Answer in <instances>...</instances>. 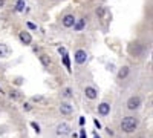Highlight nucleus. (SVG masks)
I'll return each mask as SVG.
<instances>
[{"mask_svg": "<svg viewBox=\"0 0 153 138\" xmlns=\"http://www.w3.org/2000/svg\"><path fill=\"white\" fill-rule=\"evenodd\" d=\"M71 132V126L68 123H61L57 126V135H69Z\"/></svg>", "mask_w": 153, "mask_h": 138, "instance_id": "6", "label": "nucleus"}, {"mask_svg": "<svg viewBox=\"0 0 153 138\" xmlns=\"http://www.w3.org/2000/svg\"><path fill=\"white\" fill-rule=\"evenodd\" d=\"M63 63H65V66H66L68 72H72V69H71V61H69V55H68V54L63 55Z\"/></svg>", "mask_w": 153, "mask_h": 138, "instance_id": "14", "label": "nucleus"}, {"mask_svg": "<svg viewBox=\"0 0 153 138\" xmlns=\"http://www.w3.org/2000/svg\"><path fill=\"white\" fill-rule=\"evenodd\" d=\"M94 124H95V126H97L98 129H101V123H100L98 120H94Z\"/></svg>", "mask_w": 153, "mask_h": 138, "instance_id": "24", "label": "nucleus"}, {"mask_svg": "<svg viewBox=\"0 0 153 138\" xmlns=\"http://www.w3.org/2000/svg\"><path fill=\"white\" fill-rule=\"evenodd\" d=\"M19 39H20V42L23 45H31L32 43V37H31V34L28 31H20L19 32Z\"/></svg>", "mask_w": 153, "mask_h": 138, "instance_id": "4", "label": "nucleus"}, {"mask_svg": "<svg viewBox=\"0 0 153 138\" xmlns=\"http://www.w3.org/2000/svg\"><path fill=\"white\" fill-rule=\"evenodd\" d=\"M136 128H138V120H136L135 117H126V118H123V121H121V129H123L124 132L130 134V132H133Z\"/></svg>", "mask_w": 153, "mask_h": 138, "instance_id": "1", "label": "nucleus"}, {"mask_svg": "<svg viewBox=\"0 0 153 138\" xmlns=\"http://www.w3.org/2000/svg\"><path fill=\"white\" fill-rule=\"evenodd\" d=\"M106 132H107V135H113V131H112L110 128H107V129H106Z\"/></svg>", "mask_w": 153, "mask_h": 138, "instance_id": "26", "label": "nucleus"}, {"mask_svg": "<svg viewBox=\"0 0 153 138\" xmlns=\"http://www.w3.org/2000/svg\"><path fill=\"white\" fill-rule=\"evenodd\" d=\"M63 97H66V98H71V97H72L71 87H66V89H63Z\"/></svg>", "mask_w": 153, "mask_h": 138, "instance_id": "18", "label": "nucleus"}, {"mask_svg": "<svg viewBox=\"0 0 153 138\" xmlns=\"http://www.w3.org/2000/svg\"><path fill=\"white\" fill-rule=\"evenodd\" d=\"M3 5H5V0H0V8H3Z\"/></svg>", "mask_w": 153, "mask_h": 138, "instance_id": "28", "label": "nucleus"}, {"mask_svg": "<svg viewBox=\"0 0 153 138\" xmlns=\"http://www.w3.org/2000/svg\"><path fill=\"white\" fill-rule=\"evenodd\" d=\"M8 52H9L8 46H6V45H0V57H6Z\"/></svg>", "mask_w": 153, "mask_h": 138, "instance_id": "16", "label": "nucleus"}, {"mask_svg": "<svg viewBox=\"0 0 153 138\" xmlns=\"http://www.w3.org/2000/svg\"><path fill=\"white\" fill-rule=\"evenodd\" d=\"M38 58H40V63H42L45 68H49L51 65H52V60H51V58H49V55H46V54H42Z\"/></svg>", "mask_w": 153, "mask_h": 138, "instance_id": "11", "label": "nucleus"}, {"mask_svg": "<svg viewBox=\"0 0 153 138\" xmlns=\"http://www.w3.org/2000/svg\"><path fill=\"white\" fill-rule=\"evenodd\" d=\"M26 25H28V28H29V29H32V31H35V29H37V26H35L34 23H31V22H28Z\"/></svg>", "mask_w": 153, "mask_h": 138, "instance_id": "22", "label": "nucleus"}, {"mask_svg": "<svg viewBox=\"0 0 153 138\" xmlns=\"http://www.w3.org/2000/svg\"><path fill=\"white\" fill-rule=\"evenodd\" d=\"M58 109H60V112H61L63 115H71L72 112H74V107H72L69 103H61Z\"/></svg>", "mask_w": 153, "mask_h": 138, "instance_id": "8", "label": "nucleus"}, {"mask_svg": "<svg viewBox=\"0 0 153 138\" xmlns=\"http://www.w3.org/2000/svg\"><path fill=\"white\" fill-rule=\"evenodd\" d=\"M94 138H101V137H100L98 134H95V135H94Z\"/></svg>", "mask_w": 153, "mask_h": 138, "instance_id": "29", "label": "nucleus"}, {"mask_svg": "<svg viewBox=\"0 0 153 138\" xmlns=\"http://www.w3.org/2000/svg\"><path fill=\"white\" fill-rule=\"evenodd\" d=\"M31 128H32V129H34L37 134H40V126H38L37 123H34V121H32V123H31Z\"/></svg>", "mask_w": 153, "mask_h": 138, "instance_id": "20", "label": "nucleus"}, {"mask_svg": "<svg viewBox=\"0 0 153 138\" xmlns=\"http://www.w3.org/2000/svg\"><path fill=\"white\" fill-rule=\"evenodd\" d=\"M109 112H110V104L109 103H101L98 106V114L100 115H107Z\"/></svg>", "mask_w": 153, "mask_h": 138, "instance_id": "10", "label": "nucleus"}, {"mask_svg": "<svg viewBox=\"0 0 153 138\" xmlns=\"http://www.w3.org/2000/svg\"><path fill=\"white\" fill-rule=\"evenodd\" d=\"M9 97L14 98V100H19V98H20V92H19V91H11V92H9Z\"/></svg>", "mask_w": 153, "mask_h": 138, "instance_id": "19", "label": "nucleus"}, {"mask_svg": "<svg viewBox=\"0 0 153 138\" xmlns=\"http://www.w3.org/2000/svg\"><path fill=\"white\" fill-rule=\"evenodd\" d=\"M129 72H130V68H129V66H123V68L118 71V80H124L127 75H129Z\"/></svg>", "mask_w": 153, "mask_h": 138, "instance_id": "12", "label": "nucleus"}, {"mask_svg": "<svg viewBox=\"0 0 153 138\" xmlns=\"http://www.w3.org/2000/svg\"><path fill=\"white\" fill-rule=\"evenodd\" d=\"M58 52H60L61 55H65V54H68V52H66V49H65V48H58Z\"/></svg>", "mask_w": 153, "mask_h": 138, "instance_id": "23", "label": "nucleus"}, {"mask_svg": "<svg viewBox=\"0 0 153 138\" xmlns=\"http://www.w3.org/2000/svg\"><path fill=\"white\" fill-rule=\"evenodd\" d=\"M84 95H86L89 100H95V98H97V95H98V92H97L95 87H92V86H87L86 89H84Z\"/></svg>", "mask_w": 153, "mask_h": 138, "instance_id": "7", "label": "nucleus"}, {"mask_svg": "<svg viewBox=\"0 0 153 138\" xmlns=\"http://www.w3.org/2000/svg\"><path fill=\"white\" fill-rule=\"evenodd\" d=\"M74 60H75V63H76V65H83V63H86L87 54H86L84 49H78V51L75 52V55H74Z\"/></svg>", "mask_w": 153, "mask_h": 138, "instance_id": "3", "label": "nucleus"}, {"mask_svg": "<svg viewBox=\"0 0 153 138\" xmlns=\"http://www.w3.org/2000/svg\"><path fill=\"white\" fill-rule=\"evenodd\" d=\"M139 106H141V98H139L138 95L130 97L129 100H127V109L129 110H136V109H139Z\"/></svg>", "mask_w": 153, "mask_h": 138, "instance_id": "2", "label": "nucleus"}, {"mask_svg": "<svg viewBox=\"0 0 153 138\" xmlns=\"http://www.w3.org/2000/svg\"><path fill=\"white\" fill-rule=\"evenodd\" d=\"M80 124H81V126L84 124V117H80Z\"/></svg>", "mask_w": 153, "mask_h": 138, "instance_id": "27", "label": "nucleus"}, {"mask_svg": "<svg viewBox=\"0 0 153 138\" xmlns=\"http://www.w3.org/2000/svg\"><path fill=\"white\" fill-rule=\"evenodd\" d=\"M80 138H87V135H86V131H81V132H80Z\"/></svg>", "mask_w": 153, "mask_h": 138, "instance_id": "25", "label": "nucleus"}, {"mask_svg": "<svg viewBox=\"0 0 153 138\" xmlns=\"http://www.w3.org/2000/svg\"><path fill=\"white\" fill-rule=\"evenodd\" d=\"M106 8H103V6H100V8H97V16L100 17V19H104L106 17Z\"/></svg>", "mask_w": 153, "mask_h": 138, "instance_id": "15", "label": "nucleus"}, {"mask_svg": "<svg viewBox=\"0 0 153 138\" xmlns=\"http://www.w3.org/2000/svg\"><path fill=\"white\" fill-rule=\"evenodd\" d=\"M86 20H87L86 17H83V19H78V20H75V23H74V26H72V28H74L76 32H80V31H81V29L86 26Z\"/></svg>", "mask_w": 153, "mask_h": 138, "instance_id": "9", "label": "nucleus"}, {"mask_svg": "<svg viewBox=\"0 0 153 138\" xmlns=\"http://www.w3.org/2000/svg\"><path fill=\"white\" fill-rule=\"evenodd\" d=\"M31 101H34V103H37V104H48V98H45V97H42V95H34V97L31 98Z\"/></svg>", "mask_w": 153, "mask_h": 138, "instance_id": "13", "label": "nucleus"}, {"mask_svg": "<svg viewBox=\"0 0 153 138\" xmlns=\"http://www.w3.org/2000/svg\"><path fill=\"white\" fill-rule=\"evenodd\" d=\"M74 23H75V17H74V14H66L65 17L61 19V25L65 28H72L74 26Z\"/></svg>", "mask_w": 153, "mask_h": 138, "instance_id": "5", "label": "nucleus"}, {"mask_svg": "<svg viewBox=\"0 0 153 138\" xmlns=\"http://www.w3.org/2000/svg\"><path fill=\"white\" fill-rule=\"evenodd\" d=\"M23 109H25V110H26V112H29V110L32 109V106H31L29 103H23Z\"/></svg>", "mask_w": 153, "mask_h": 138, "instance_id": "21", "label": "nucleus"}, {"mask_svg": "<svg viewBox=\"0 0 153 138\" xmlns=\"http://www.w3.org/2000/svg\"><path fill=\"white\" fill-rule=\"evenodd\" d=\"M16 9H17L19 12L25 9V0H19V2H17V5H16Z\"/></svg>", "mask_w": 153, "mask_h": 138, "instance_id": "17", "label": "nucleus"}]
</instances>
